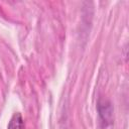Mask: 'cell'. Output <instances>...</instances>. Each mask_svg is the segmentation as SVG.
<instances>
[{
    "instance_id": "1",
    "label": "cell",
    "mask_w": 129,
    "mask_h": 129,
    "mask_svg": "<svg viewBox=\"0 0 129 129\" xmlns=\"http://www.w3.org/2000/svg\"><path fill=\"white\" fill-rule=\"evenodd\" d=\"M98 112L101 121L104 126H108L112 123L113 120V108L111 103L105 99H101L98 103Z\"/></svg>"
},
{
    "instance_id": "2",
    "label": "cell",
    "mask_w": 129,
    "mask_h": 129,
    "mask_svg": "<svg viewBox=\"0 0 129 129\" xmlns=\"http://www.w3.org/2000/svg\"><path fill=\"white\" fill-rule=\"evenodd\" d=\"M7 129H24L23 118L20 113H15L11 117Z\"/></svg>"
}]
</instances>
